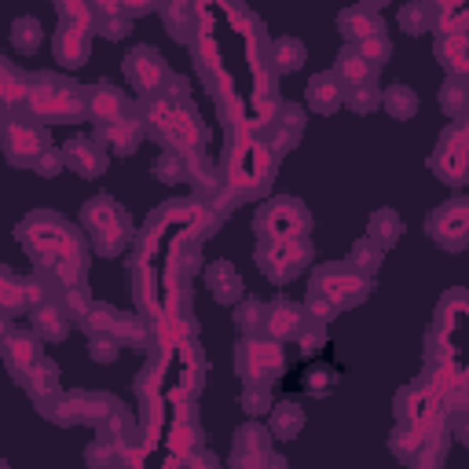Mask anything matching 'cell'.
Returning <instances> with one entry per match:
<instances>
[{"label":"cell","mask_w":469,"mask_h":469,"mask_svg":"<svg viewBox=\"0 0 469 469\" xmlns=\"http://www.w3.org/2000/svg\"><path fill=\"white\" fill-rule=\"evenodd\" d=\"M293 227H297V202H271L261 213V231H268L271 239H293Z\"/></svg>","instance_id":"obj_4"},{"label":"cell","mask_w":469,"mask_h":469,"mask_svg":"<svg viewBox=\"0 0 469 469\" xmlns=\"http://www.w3.org/2000/svg\"><path fill=\"white\" fill-rule=\"evenodd\" d=\"M312 103L315 106H334V81L330 77H315L312 81Z\"/></svg>","instance_id":"obj_16"},{"label":"cell","mask_w":469,"mask_h":469,"mask_svg":"<svg viewBox=\"0 0 469 469\" xmlns=\"http://www.w3.org/2000/svg\"><path fill=\"white\" fill-rule=\"evenodd\" d=\"M345 23H352L356 26L352 33H359V37H374V30H378V18H367V15H345Z\"/></svg>","instance_id":"obj_21"},{"label":"cell","mask_w":469,"mask_h":469,"mask_svg":"<svg viewBox=\"0 0 469 469\" xmlns=\"http://www.w3.org/2000/svg\"><path fill=\"white\" fill-rule=\"evenodd\" d=\"M30 103H33L37 114H59V111H74L77 106L70 92H55V89H37L30 96Z\"/></svg>","instance_id":"obj_7"},{"label":"cell","mask_w":469,"mask_h":469,"mask_svg":"<svg viewBox=\"0 0 469 469\" xmlns=\"http://www.w3.org/2000/svg\"><path fill=\"white\" fill-rule=\"evenodd\" d=\"M385 106L396 114V118H407V114H414V106H418V99H414V92L411 89H403V84H396V89L385 96Z\"/></svg>","instance_id":"obj_12"},{"label":"cell","mask_w":469,"mask_h":469,"mask_svg":"<svg viewBox=\"0 0 469 469\" xmlns=\"http://www.w3.org/2000/svg\"><path fill=\"white\" fill-rule=\"evenodd\" d=\"M40 330L52 334V337H55V334L62 337V323H55V312H52V308H48V312H40Z\"/></svg>","instance_id":"obj_23"},{"label":"cell","mask_w":469,"mask_h":469,"mask_svg":"<svg viewBox=\"0 0 469 469\" xmlns=\"http://www.w3.org/2000/svg\"><path fill=\"white\" fill-rule=\"evenodd\" d=\"M129 74L140 81V84H147V89H151V84L158 81V74H162V62H158V55L154 52H136L132 55V62H129Z\"/></svg>","instance_id":"obj_8"},{"label":"cell","mask_w":469,"mask_h":469,"mask_svg":"<svg viewBox=\"0 0 469 469\" xmlns=\"http://www.w3.org/2000/svg\"><path fill=\"white\" fill-rule=\"evenodd\" d=\"M154 121L169 132V140H180V143H191V140H195V125H191L183 114L169 111V106H158V111H154Z\"/></svg>","instance_id":"obj_5"},{"label":"cell","mask_w":469,"mask_h":469,"mask_svg":"<svg viewBox=\"0 0 469 469\" xmlns=\"http://www.w3.org/2000/svg\"><path fill=\"white\" fill-rule=\"evenodd\" d=\"M297 327V312H290V308H279L271 315V334H290Z\"/></svg>","instance_id":"obj_19"},{"label":"cell","mask_w":469,"mask_h":469,"mask_svg":"<svg viewBox=\"0 0 469 469\" xmlns=\"http://www.w3.org/2000/svg\"><path fill=\"white\" fill-rule=\"evenodd\" d=\"M378 4H385V0H378Z\"/></svg>","instance_id":"obj_24"},{"label":"cell","mask_w":469,"mask_h":469,"mask_svg":"<svg viewBox=\"0 0 469 469\" xmlns=\"http://www.w3.org/2000/svg\"><path fill=\"white\" fill-rule=\"evenodd\" d=\"M55 55H59L62 62H70V67H77V62L84 59V37H81L77 26L59 30V37H55Z\"/></svg>","instance_id":"obj_6"},{"label":"cell","mask_w":469,"mask_h":469,"mask_svg":"<svg viewBox=\"0 0 469 469\" xmlns=\"http://www.w3.org/2000/svg\"><path fill=\"white\" fill-rule=\"evenodd\" d=\"M279 67H283V70L301 67V45H293V40H283V45H279Z\"/></svg>","instance_id":"obj_17"},{"label":"cell","mask_w":469,"mask_h":469,"mask_svg":"<svg viewBox=\"0 0 469 469\" xmlns=\"http://www.w3.org/2000/svg\"><path fill=\"white\" fill-rule=\"evenodd\" d=\"M297 429H301V407L283 403V407H279V433L290 436V433H297Z\"/></svg>","instance_id":"obj_15"},{"label":"cell","mask_w":469,"mask_h":469,"mask_svg":"<svg viewBox=\"0 0 469 469\" xmlns=\"http://www.w3.org/2000/svg\"><path fill=\"white\" fill-rule=\"evenodd\" d=\"M253 374H275L283 367V356L275 345H253Z\"/></svg>","instance_id":"obj_9"},{"label":"cell","mask_w":469,"mask_h":469,"mask_svg":"<svg viewBox=\"0 0 469 469\" xmlns=\"http://www.w3.org/2000/svg\"><path fill=\"white\" fill-rule=\"evenodd\" d=\"M433 239L458 246L462 239H469V202H451L443 205L433 217Z\"/></svg>","instance_id":"obj_1"},{"label":"cell","mask_w":469,"mask_h":469,"mask_svg":"<svg viewBox=\"0 0 469 469\" xmlns=\"http://www.w3.org/2000/svg\"><path fill=\"white\" fill-rule=\"evenodd\" d=\"M305 257V246H293L290 239H279V246H271L268 249V257H264V264L261 268H268L271 271V279H290V275H297V261Z\"/></svg>","instance_id":"obj_2"},{"label":"cell","mask_w":469,"mask_h":469,"mask_svg":"<svg viewBox=\"0 0 469 469\" xmlns=\"http://www.w3.org/2000/svg\"><path fill=\"white\" fill-rule=\"evenodd\" d=\"M40 136L33 132V129H23V125H11L8 129V151H11V158H18V151H40V147H33Z\"/></svg>","instance_id":"obj_11"},{"label":"cell","mask_w":469,"mask_h":469,"mask_svg":"<svg viewBox=\"0 0 469 469\" xmlns=\"http://www.w3.org/2000/svg\"><path fill=\"white\" fill-rule=\"evenodd\" d=\"M55 8H59L62 15H67V18H74L77 26L84 23V18H89V8H84L81 0H55Z\"/></svg>","instance_id":"obj_20"},{"label":"cell","mask_w":469,"mask_h":469,"mask_svg":"<svg viewBox=\"0 0 469 469\" xmlns=\"http://www.w3.org/2000/svg\"><path fill=\"white\" fill-rule=\"evenodd\" d=\"M337 70L345 74V77H352V81H363L367 77V67H363V55H356V52H345L341 55V62H337Z\"/></svg>","instance_id":"obj_14"},{"label":"cell","mask_w":469,"mask_h":469,"mask_svg":"<svg viewBox=\"0 0 469 469\" xmlns=\"http://www.w3.org/2000/svg\"><path fill=\"white\" fill-rule=\"evenodd\" d=\"M465 162H469V147H465V136L462 132H451L443 140L440 154H436V169L443 180H458L465 173Z\"/></svg>","instance_id":"obj_3"},{"label":"cell","mask_w":469,"mask_h":469,"mask_svg":"<svg viewBox=\"0 0 469 469\" xmlns=\"http://www.w3.org/2000/svg\"><path fill=\"white\" fill-rule=\"evenodd\" d=\"M67 158H70V165L77 169V173H96V169L103 165L99 158H96V151H92V143H70V151H67Z\"/></svg>","instance_id":"obj_10"},{"label":"cell","mask_w":469,"mask_h":469,"mask_svg":"<svg viewBox=\"0 0 469 469\" xmlns=\"http://www.w3.org/2000/svg\"><path fill=\"white\" fill-rule=\"evenodd\" d=\"M8 349H11V363H15V367H18V363H33V345H30L26 337H15Z\"/></svg>","instance_id":"obj_18"},{"label":"cell","mask_w":469,"mask_h":469,"mask_svg":"<svg viewBox=\"0 0 469 469\" xmlns=\"http://www.w3.org/2000/svg\"><path fill=\"white\" fill-rule=\"evenodd\" d=\"M37 30H40L37 18H18V23H15V45L23 48V52H26V48L33 52V48H37Z\"/></svg>","instance_id":"obj_13"},{"label":"cell","mask_w":469,"mask_h":469,"mask_svg":"<svg viewBox=\"0 0 469 469\" xmlns=\"http://www.w3.org/2000/svg\"><path fill=\"white\" fill-rule=\"evenodd\" d=\"M363 52H367V55H374V59H381V62H385V55H389L392 48H389V40H378V37H371Z\"/></svg>","instance_id":"obj_22"}]
</instances>
